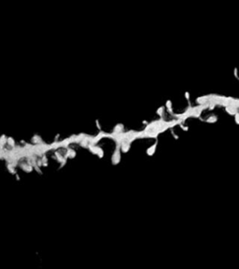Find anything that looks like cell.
I'll list each match as a JSON object with an SVG mask.
<instances>
[{
    "label": "cell",
    "instance_id": "obj_1",
    "mask_svg": "<svg viewBox=\"0 0 239 269\" xmlns=\"http://www.w3.org/2000/svg\"><path fill=\"white\" fill-rule=\"evenodd\" d=\"M155 148H156V145H154V146H152V147H150L149 150H148V154H149V155H151L152 153L154 152V151H155Z\"/></svg>",
    "mask_w": 239,
    "mask_h": 269
}]
</instances>
